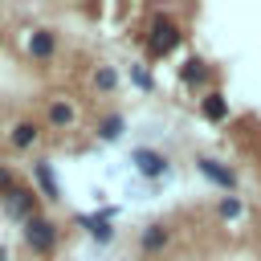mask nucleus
I'll return each mask as SVG.
<instances>
[{"mask_svg":"<svg viewBox=\"0 0 261 261\" xmlns=\"http://www.w3.org/2000/svg\"><path fill=\"white\" fill-rule=\"evenodd\" d=\"M179 41H184V33H179V24L171 20V16H151V24H147V53L159 61V57H171L175 49H179Z\"/></svg>","mask_w":261,"mask_h":261,"instance_id":"nucleus-1","label":"nucleus"},{"mask_svg":"<svg viewBox=\"0 0 261 261\" xmlns=\"http://www.w3.org/2000/svg\"><path fill=\"white\" fill-rule=\"evenodd\" d=\"M37 200H41V192H37V188L16 184V188H8V192L0 196V208H4V216H8V220L29 224V220L37 216Z\"/></svg>","mask_w":261,"mask_h":261,"instance_id":"nucleus-2","label":"nucleus"},{"mask_svg":"<svg viewBox=\"0 0 261 261\" xmlns=\"http://www.w3.org/2000/svg\"><path fill=\"white\" fill-rule=\"evenodd\" d=\"M20 237H24V245H29L37 257H49V253L57 249V237H61V228H57L49 216H41V212H37V216L24 224V232H20Z\"/></svg>","mask_w":261,"mask_h":261,"instance_id":"nucleus-3","label":"nucleus"},{"mask_svg":"<svg viewBox=\"0 0 261 261\" xmlns=\"http://www.w3.org/2000/svg\"><path fill=\"white\" fill-rule=\"evenodd\" d=\"M45 122H49L53 130H73V126H77V106H73V98L49 94V98H45Z\"/></svg>","mask_w":261,"mask_h":261,"instance_id":"nucleus-4","label":"nucleus"},{"mask_svg":"<svg viewBox=\"0 0 261 261\" xmlns=\"http://www.w3.org/2000/svg\"><path fill=\"white\" fill-rule=\"evenodd\" d=\"M196 171H200L208 184H216L220 192H237V171H232L228 163H220V159H212V155H200V159H196Z\"/></svg>","mask_w":261,"mask_h":261,"instance_id":"nucleus-5","label":"nucleus"},{"mask_svg":"<svg viewBox=\"0 0 261 261\" xmlns=\"http://www.w3.org/2000/svg\"><path fill=\"white\" fill-rule=\"evenodd\" d=\"M130 163L143 179H163L167 175V155H159L155 147H135L130 151Z\"/></svg>","mask_w":261,"mask_h":261,"instance_id":"nucleus-6","label":"nucleus"},{"mask_svg":"<svg viewBox=\"0 0 261 261\" xmlns=\"http://www.w3.org/2000/svg\"><path fill=\"white\" fill-rule=\"evenodd\" d=\"M110 216H114V208H106V212H77L73 220H77L98 245H106V241H114V224H110Z\"/></svg>","mask_w":261,"mask_h":261,"instance_id":"nucleus-7","label":"nucleus"},{"mask_svg":"<svg viewBox=\"0 0 261 261\" xmlns=\"http://www.w3.org/2000/svg\"><path fill=\"white\" fill-rule=\"evenodd\" d=\"M41 122L37 118H20V122H12V130H8V147L12 151H33L37 143H41Z\"/></svg>","mask_w":261,"mask_h":261,"instance_id":"nucleus-8","label":"nucleus"},{"mask_svg":"<svg viewBox=\"0 0 261 261\" xmlns=\"http://www.w3.org/2000/svg\"><path fill=\"white\" fill-rule=\"evenodd\" d=\"M24 53H29L33 61H53V53H57V33H53V29H33L29 41H24Z\"/></svg>","mask_w":261,"mask_h":261,"instance_id":"nucleus-9","label":"nucleus"},{"mask_svg":"<svg viewBox=\"0 0 261 261\" xmlns=\"http://www.w3.org/2000/svg\"><path fill=\"white\" fill-rule=\"evenodd\" d=\"M167 241H171V228L159 224V220H151V224L139 232V249H143V253H159V249H167Z\"/></svg>","mask_w":261,"mask_h":261,"instance_id":"nucleus-10","label":"nucleus"},{"mask_svg":"<svg viewBox=\"0 0 261 261\" xmlns=\"http://www.w3.org/2000/svg\"><path fill=\"white\" fill-rule=\"evenodd\" d=\"M33 179H37V192H41L45 200H61V188H57V175H53V167H49L45 159H37V163H33Z\"/></svg>","mask_w":261,"mask_h":261,"instance_id":"nucleus-11","label":"nucleus"},{"mask_svg":"<svg viewBox=\"0 0 261 261\" xmlns=\"http://www.w3.org/2000/svg\"><path fill=\"white\" fill-rule=\"evenodd\" d=\"M200 114H204L208 122H224V118H228V98H224L220 90H208V94L200 98Z\"/></svg>","mask_w":261,"mask_h":261,"instance_id":"nucleus-12","label":"nucleus"},{"mask_svg":"<svg viewBox=\"0 0 261 261\" xmlns=\"http://www.w3.org/2000/svg\"><path fill=\"white\" fill-rule=\"evenodd\" d=\"M208 77H212V69H208L200 57H188V61H184V69H179V82H184L188 90H192V86H196V90H200V86H208Z\"/></svg>","mask_w":261,"mask_h":261,"instance_id":"nucleus-13","label":"nucleus"},{"mask_svg":"<svg viewBox=\"0 0 261 261\" xmlns=\"http://www.w3.org/2000/svg\"><path fill=\"white\" fill-rule=\"evenodd\" d=\"M122 130H126V118H122L118 110L98 118V139H102V143H118V139H122Z\"/></svg>","mask_w":261,"mask_h":261,"instance_id":"nucleus-14","label":"nucleus"},{"mask_svg":"<svg viewBox=\"0 0 261 261\" xmlns=\"http://www.w3.org/2000/svg\"><path fill=\"white\" fill-rule=\"evenodd\" d=\"M90 82H94L98 94H114V90H118V69L102 61V65H94V77H90Z\"/></svg>","mask_w":261,"mask_h":261,"instance_id":"nucleus-15","label":"nucleus"},{"mask_svg":"<svg viewBox=\"0 0 261 261\" xmlns=\"http://www.w3.org/2000/svg\"><path fill=\"white\" fill-rule=\"evenodd\" d=\"M216 212H220L224 220H237V216H241V200H237V196H224V200L216 204Z\"/></svg>","mask_w":261,"mask_h":261,"instance_id":"nucleus-16","label":"nucleus"},{"mask_svg":"<svg viewBox=\"0 0 261 261\" xmlns=\"http://www.w3.org/2000/svg\"><path fill=\"white\" fill-rule=\"evenodd\" d=\"M130 82H135L139 90H151V73H147L143 65H135V69H130Z\"/></svg>","mask_w":261,"mask_h":261,"instance_id":"nucleus-17","label":"nucleus"},{"mask_svg":"<svg viewBox=\"0 0 261 261\" xmlns=\"http://www.w3.org/2000/svg\"><path fill=\"white\" fill-rule=\"evenodd\" d=\"M8 188H16V179H12V167H8V163H0V196H4Z\"/></svg>","mask_w":261,"mask_h":261,"instance_id":"nucleus-18","label":"nucleus"},{"mask_svg":"<svg viewBox=\"0 0 261 261\" xmlns=\"http://www.w3.org/2000/svg\"><path fill=\"white\" fill-rule=\"evenodd\" d=\"M0 261H8V245L4 241H0Z\"/></svg>","mask_w":261,"mask_h":261,"instance_id":"nucleus-19","label":"nucleus"}]
</instances>
